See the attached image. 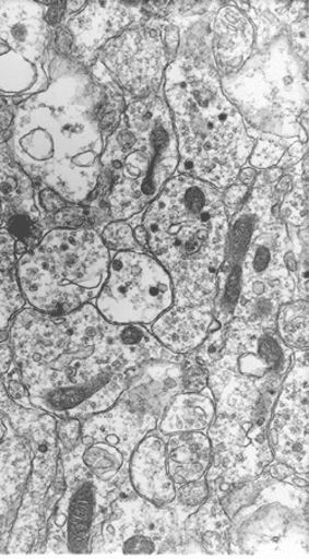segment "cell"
Masks as SVG:
<instances>
[{
    "label": "cell",
    "mask_w": 309,
    "mask_h": 559,
    "mask_svg": "<svg viewBox=\"0 0 309 559\" xmlns=\"http://www.w3.org/2000/svg\"><path fill=\"white\" fill-rule=\"evenodd\" d=\"M9 332L34 407L60 419L107 412L150 360L180 362L142 324H115L91 302L66 316L26 306Z\"/></svg>",
    "instance_id": "6da1fadb"
},
{
    "label": "cell",
    "mask_w": 309,
    "mask_h": 559,
    "mask_svg": "<svg viewBox=\"0 0 309 559\" xmlns=\"http://www.w3.org/2000/svg\"><path fill=\"white\" fill-rule=\"evenodd\" d=\"M96 82L81 63L55 56L48 87L15 107L7 142L36 189L80 206L95 195L106 139L126 108L121 93L108 102Z\"/></svg>",
    "instance_id": "7a4b0ae2"
},
{
    "label": "cell",
    "mask_w": 309,
    "mask_h": 559,
    "mask_svg": "<svg viewBox=\"0 0 309 559\" xmlns=\"http://www.w3.org/2000/svg\"><path fill=\"white\" fill-rule=\"evenodd\" d=\"M146 251L170 275L174 305L213 311L230 219L223 191L175 174L142 214Z\"/></svg>",
    "instance_id": "3957f363"
},
{
    "label": "cell",
    "mask_w": 309,
    "mask_h": 559,
    "mask_svg": "<svg viewBox=\"0 0 309 559\" xmlns=\"http://www.w3.org/2000/svg\"><path fill=\"white\" fill-rule=\"evenodd\" d=\"M163 97L179 147L177 174L221 191L236 183L257 142L224 95L218 71L193 56L179 55L165 71Z\"/></svg>",
    "instance_id": "277c9868"
},
{
    "label": "cell",
    "mask_w": 309,
    "mask_h": 559,
    "mask_svg": "<svg viewBox=\"0 0 309 559\" xmlns=\"http://www.w3.org/2000/svg\"><path fill=\"white\" fill-rule=\"evenodd\" d=\"M100 163L110 182L106 198L110 219L143 214L180 163L171 111L163 96L129 102L106 139Z\"/></svg>",
    "instance_id": "5b68a950"
},
{
    "label": "cell",
    "mask_w": 309,
    "mask_h": 559,
    "mask_svg": "<svg viewBox=\"0 0 309 559\" xmlns=\"http://www.w3.org/2000/svg\"><path fill=\"white\" fill-rule=\"evenodd\" d=\"M307 61L286 34L252 52L234 73L221 76L224 95L245 119L255 142L288 148L308 143Z\"/></svg>",
    "instance_id": "8992f818"
},
{
    "label": "cell",
    "mask_w": 309,
    "mask_h": 559,
    "mask_svg": "<svg viewBox=\"0 0 309 559\" xmlns=\"http://www.w3.org/2000/svg\"><path fill=\"white\" fill-rule=\"evenodd\" d=\"M294 352L276 330L237 319L226 324V344L209 370L215 415L268 428Z\"/></svg>",
    "instance_id": "52a82bcc"
},
{
    "label": "cell",
    "mask_w": 309,
    "mask_h": 559,
    "mask_svg": "<svg viewBox=\"0 0 309 559\" xmlns=\"http://www.w3.org/2000/svg\"><path fill=\"white\" fill-rule=\"evenodd\" d=\"M111 253L91 227L55 228L17 258L19 284L27 306L66 316L95 302L109 273Z\"/></svg>",
    "instance_id": "ba28073f"
},
{
    "label": "cell",
    "mask_w": 309,
    "mask_h": 559,
    "mask_svg": "<svg viewBox=\"0 0 309 559\" xmlns=\"http://www.w3.org/2000/svg\"><path fill=\"white\" fill-rule=\"evenodd\" d=\"M181 391L180 362L147 361L114 406L82 419V443L116 445L126 460L121 472L128 473L131 453L150 432L157 430L167 406Z\"/></svg>",
    "instance_id": "9c48e42d"
},
{
    "label": "cell",
    "mask_w": 309,
    "mask_h": 559,
    "mask_svg": "<svg viewBox=\"0 0 309 559\" xmlns=\"http://www.w3.org/2000/svg\"><path fill=\"white\" fill-rule=\"evenodd\" d=\"M229 556L308 558V489L271 477L230 519Z\"/></svg>",
    "instance_id": "30bf717a"
},
{
    "label": "cell",
    "mask_w": 309,
    "mask_h": 559,
    "mask_svg": "<svg viewBox=\"0 0 309 559\" xmlns=\"http://www.w3.org/2000/svg\"><path fill=\"white\" fill-rule=\"evenodd\" d=\"M83 443L60 453L64 490L48 521L45 555H90L99 543L102 524L110 515L111 502L130 487L129 474L102 481L83 464Z\"/></svg>",
    "instance_id": "8fae6325"
},
{
    "label": "cell",
    "mask_w": 309,
    "mask_h": 559,
    "mask_svg": "<svg viewBox=\"0 0 309 559\" xmlns=\"http://www.w3.org/2000/svg\"><path fill=\"white\" fill-rule=\"evenodd\" d=\"M48 9L44 2H0V99L24 100L48 87Z\"/></svg>",
    "instance_id": "7c38bea8"
},
{
    "label": "cell",
    "mask_w": 309,
    "mask_h": 559,
    "mask_svg": "<svg viewBox=\"0 0 309 559\" xmlns=\"http://www.w3.org/2000/svg\"><path fill=\"white\" fill-rule=\"evenodd\" d=\"M109 273L95 302L106 321L150 325L174 306L170 275L146 251H110Z\"/></svg>",
    "instance_id": "4fadbf2b"
},
{
    "label": "cell",
    "mask_w": 309,
    "mask_h": 559,
    "mask_svg": "<svg viewBox=\"0 0 309 559\" xmlns=\"http://www.w3.org/2000/svg\"><path fill=\"white\" fill-rule=\"evenodd\" d=\"M110 508V515L102 524L99 543L91 555H180L190 537L170 507L153 504L131 486Z\"/></svg>",
    "instance_id": "5bb4252c"
},
{
    "label": "cell",
    "mask_w": 309,
    "mask_h": 559,
    "mask_svg": "<svg viewBox=\"0 0 309 559\" xmlns=\"http://www.w3.org/2000/svg\"><path fill=\"white\" fill-rule=\"evenodd\" d=\"M168 23H139L110 39L98 53V62L131 99L157 95L164 85L170 53L165 32Z\"/></svg>",
    "instance_id": "9a60e30c"
},
{
    "label": "cell",
    "mask_w": 309,
    "mask_h": 559,
    "mask_svg": "<svg viewBox=\"0 0 309 559\" xmlns=\"http://www.w3.org/2000/svg\"><path fill=\"white\" fill-rule=\"evenodd\" d=\"M207 436L212 453L204 478L210 484L212 496L219 498L233 484L257 479L274 461L268 428L215 415Z\"/></svg>",
    "instance_id": "2e32d148"
},
{
    "label": "cell",
    "mask_w": 309,
    "mask_h": 559,
    "mask_svg": "<svg viewBox=\"0 0 309 559\" xmlns=\"http://www.w3.org/2000/svg\"><path fill=\"white\" fill-rule=\"evenodd\" d=\"M274 460L308 474V349L294 352L268 426Z\"/></svg>",
    "instance_id": "e0dca14e"
},
{
    "label": "cell",
    "mask_w": 309,
    "mask_h": 559,
    "mask_svg": "<svg viewBox=\"0 0 309 559\" xmlns=\"http://www.w3.org/2000/svg\"><path fill=\"white\" fill-rule=\"evenodd\" d=\"M0 412L8 417L15 433L31 444L33 471L25 492L45 504L46 493L59 468L58 417L40 408L16 405L8 396L3 379H0Z\"/></svg>",
    "instance_id": "ac0fdd59"
},
{
    "label": "cell",
    "mask_w": 309,
    "mask_h": 559,
    "mask_svg": "<svg viewBox=\"0 0 309 559\" xmlns=\"http://www.w3.org/2000/svg\"><path fill=\"white\" fill-rule=\"evenodd\" d=\"M0 204L3 228L15 239L16 255L39 243L46 233L45 219L36 204L35 183L12 155L0 144Z\"/></svg>",
    "instance_id": "d6986e66"
},
{
    "label": "cell",
    "mask_w": 309,
    "mask_h": 559,
    "mask_svg": "<svg viewBox=\"0 0 309 559\" xmlns=\"http://www.w3.org/2000/svg\"><path fill=\"white\" fill-rule=\"evenodd\" d=\"M86 2L79 12L66 14L64 25L73 36L72 51L87 61L128 27L139 24L144 17L139 2Z\"/></svg>",
    "instance_id": "ffe728a7"
},
{
    "label": "cell",
    "mask_w": 309,
    "mask_h": 559,
    "mask_svg": "<svg viewBox=\"0 0 309 559\" xmlns=\"http://www.w3.org/2000/svg\"><path fill=\"white\" fill-rule=\"evenodd\" d=\"M33 471L29 442L12 430L0 443V554H7L9 536Z\"/></svg>",
    "instance_id": "44dd1931"
},
{
    "label": "cell",
    "mask_w": 309,
    "mask_h": 559,
    "mask_svg": "<svg viewBox=\"0 0 309 559\" xmlns=\"http://www.w3.org/2000/svg\"><path fill=\"white\" fill-rule=\"evenodd\" d=\"M130 486L153 504L165 508L175 499V483L167 472L165 437L150 432L130 455Z\"/></svg>",
    "instance_id": "7402d4cb"
},
{
    "label": "cell",
    "mask_w": 309,
    "mask_h": 559,
    "mask_svg": "<svg viewBox=\"0 0 309 559\" xmlns=\"http://www.w3.org/2000/svg\"><path fill=\"white\" fill-rule=\"evenodd\" d=\"M255 32L237 5H223L213 24L212 55L221 76L237 72L254 52Z\"/></svg>",
    "instance_id": "603a6c76"
},
{
    "label": "cell",
    "mask_w": 309,
    "mask_h": 559,
    "mask_svg": "<svg viewBox=\"0 0 309 559\" xmlns=\"http://www.w3.org/2000/svg\"><path fill=\"white\" fill-rule=\"evenodd\" d=\"M221 329L213 311L204 307L173 306L150 324V332L163 346L186 356L201 346L209 334Z\"/></svg>",
    "instance_id": "cb8c5ba5"
},
{
    "label": "cell",
    "mask_w": 309,
    "mask_h": 559,
    "mask_svg": "<svg viewBox=\"0 0 309 559\" xmlns=\"http://www.w3.org/2000/svg\"><path fill=\"white\" fill-rule=\"evenodd\" d=\"M166 464L175 486L204 477L211 464L207 433L185 432L167 436Z\"/></svg>",
    "instance_id": "d4e9b609"
},
{
    "label": "cell",
    "mask_w": 309,
    "mask_h": 559,
    "mask_svg": "<svg viewBox=\"0 0 309 559\" xmlns=\"http://www.w3.org/2000/svg\"><path fill=\"white\" fill-rule=\"evenodd\" d=\"M214 417L215 405L209 388L201 393L181 391L167 406L157 431L164 437L185 432L207 433Z\"/></svg>",
    "instance_id": "484cf974"
},
{
    "label": "cell",
    "mask_w": 309,
    "mask_h": 559,
    "mask_svg": "<svg viewBox=\"0 0 309 559\" xmlns=\"http://www.w3.org/2000/svg\"><path fill=\"white\" fill-rule=\"evenodd\" d=\"M15 239L0 228V332L11 328L15 316L27 306L16 273Z\"/></svg>",
    "instance_id": "4316f807"
},
{
    "label": "cell",
    "mask_w": 309,
    "mask_h": 559,
    "mask_svg": "<svg viewBox=\"0 0 309 559\" xmlns=\"http://www.w3.org/2000/svg\"><path fill=\"white\" fill-rule=\"evenodd\" d=\"M48 527L45 521V506L24 492L21 508L17 510L7 554L29 555L39 539L41 530Z\"/></svg>",
    "instance_id": "83f0119b"
},
{
    "label": "cell",
    "mask_w": 309,
    "mask_h": 559,
    "mask_svg": "<svg viewBox=\"0 0 309 559\" xmlns=\"http://www.w3.org/2000/svg\"><path fill=\"white\" fill-rule=\"evenodd\" d=\"M276 332L293 352L308 349V300L281 305L276 317Z\"/></svg>",
    "instance_id": "f1b7e54d"
},
{
    "label": "cell",
    "mask_w": 309,
    "mask_h": 559,
    "mask_svg": "<svg viewBox=\"0 0 309 559\" xmlns=\"http://www.w3.org/2000/svg\"><path fill=\"white\" fill-rule=\"evenodd\" d=\"M81 460L87 469L102 481H114L126 465L123 453L107 442L83 444Z\"/></svg>",
    "instance_id": "f546056e"
},
{
    "label": "cell",
    "mask_w": 309,
    "mask_h": 559,
    "mask_svg": "<svg viewBox=\"0 0 309 559\" xmlns=\"http://www.w3.org/2000/svg\"><path fill=\"white\" fill-rule=\"evenodd\" d=\"M211 496V487L205 478L179 484L175 489V499L170 507L177 523L183 527L185 521L199 510Z\"/></svg>",
    "instance_id": "4dcf8cb0"
},
{
    "label": "cell",
    "mask_w": 309,
    "mask_h": 559,
    "mask_svg": "<svg viewBox=\"0 0 309 559\" xmlns=\"http://www.w3.org/2000/svg\"><path fill=\"white\" fill-rule=\"evenodd\" d=\"M278 211L286 225L308 227V165L297 176L294 189L285 194Z\"/></svg>",
    "instance_id": "1f68e13d"
},
{
    "label": "cell",
    "mask_w": 309,
    "mask_h": 559,
    "mask_svg": "<svg viewBox=\"0 0 309 559\" xmlns=\"http://www.w3.org/2000/svg\"><path fill=\"white\" fill-rule=\"evenodd\" d=\"M98 231L103 243L110 251H145L139 246L128 221H111Z\"/></svg>",
    "instance_id": "d6a6232c"
},
{
    "label": "cell",
    "mask_w": 309,
    "mask_h": 559,
    "mask_svg": "<svg viewBox=\"0 0 309 559\" xmlns=\"http://www.w3.org/2000/svg\"><path fill=\"white\" fill-rule=\"evenodd\" d=\"M288 148L275 143L257 142L254 151H252L248 166L257 171H264L280 167V169H292L287 158Z\"/></svg>",
    "instance_id": "836d02e7"
},
{
    "label": "cell",
    "mask_w": 309,
    "mask_h": 559,
    "mask_svg": "<svg viewBox=\"0 0 309 559\" xmlns=\"http://www.w3.org/2000/svg\"><path fill=\"white\" fill-rule=\"evenodd\" d=\"M209 388V370L192 354H186L182 362V393H201Z\"/></svg>",
    "instance_id": "e575fe53"
},
{
    "label": "cell",
    "mask_w": 309,
    "mask_h": 559,
    "mask_svg": "<svg viewBox=\"0 0 309 559\" xmlns=\"http://www.w3.org/2000/svg\"><path fill=\"white\" fill-rule=\"evenodd\" d=\"M224 344H226V325L211 332L201 346L191 352L192 357L199 361L201 366L207 368L221 357Z\"/></svg>",
    "instance_id": "d590c367"
},
{
    "label": "cell",
    "mask_w": 309,
    "mask_h": 559,
    "mask_svg": "<svg viewBox=\"0 0 309 559\" xmlns=\"http://www.w3.org/2000/svg\"><path fill=\"white\" fill-rule=\"evenodd\" d=\"M3 384L8 396L11 397L16 405L26 408L34 407L31 402L29 390H27L24 384L21 370L17 369L14 362L3 378Z\"/></svg>",
    "instance_id": "8d00e7d4"
},
{
    "label": "cell",
    "mask_w": 309,
    "mask_h": 559,
    "mask_svg": "<svg viewBox=\"0 0 309 559\" xmlns=\"http://www.w3.org/2000/svg\"><path fill=\"white\" fill-rule=\"evenodd\" d=\"M82 421L79 418H58L60 453L76 450L82 444Z\"/></svg>",
    "instance_id": "74e56055"
},
{
    "label": "cell",
    "mask_w": 309,
    "mask_h": 559,
    "mask_svg": "<svg viewBox=\"0 0 309 559\" xmlns=\"http://www.w3.org/2000/svg\"><path fill=\"white\" fill-rule=\"evenodd\" d=\"M249 192V186L240 182L233 183L223 191L224 206L227 209L230 221L245 206Z\"/></svg>",
    "instance_id": "f35d334b"
},
{
    "label": "cell",
    "mask_w": 309,
    "mask_h": 559,
    "mask_svg": "<svg viewBox=\"0 0 309 559\" xmlns=\"http://www.w3.org/2000/svg\"><path fill=\"white\" fill-rule=\"evenodd\" d=\"M15 107H0V144L7 143L11 136V128L14 120Z\"/></svg>",
    "instance_id": "ab89813d"
},
{
    "label": "cell",
    "mask_w": 309,
    "mask_h": 559,
    "mask_svg": "<svg viewBox=\"0 0 309 559\" xmlns=\"http://www.w3.org/2000/svg\"><path fill=\"white\" fill-rule=\"evenodd\" d=\"M14 357L9 340L0 343V379H3L9 369L13 366Z\"/></svg>",
    "instance_id": "60d3db41"
},
{
    "label": "cell",
    "mask_w": 309,
    "mask_h": 559,
    "mask_svg": "<svg viewBox=\"0 0 309 559\" xmlns=\"http://www.w3.org/2000/svg\"><path fill=\"white\" fill-rule=\"evenodd\" d=\"M265 471L270 474V477L276 480H285L296 473L289 465L275 460L268 465Z\"/></svg>",
    "instance_id": "b9f144b4"
},
{
    "label": "cell",
    "mask_w": 309,
    "mask_h": 559,
    "mask_svg": "<svg viewBox=\"0 0 309 559\" xmlns=\"http://www.w3.org/2000/svg\"><path fill=\"white\" fill-rule=\"evenodd\" d=\"M11 423H9L8 417L2 412H0V443L5 440V437L9 432H11Z\"/></svg>",
    "instance_id": "7bdbcfd3"
},
{
    "label": "cell",
    "mask_w": 309,
    "mask_h": 559,
    "mask_svg": "<svg viewBox=\"0 0 309 559\" xmlns=\"http://www.w3.org/2000/svg\"><path fill=\"white\" fill-rule=\"evenodd\" d=\"M9 340V332H0V343L5 342Z\"/></svg>",
    "instance_id": "ee69618b"
},
{
    "label": "cell",
    "mask_w": 309,
    "mask_h": 559,
    "mask_svg": "<svg viewBox=\"0 0 309 559\" xmlns=\"http://www.w3.org/2000/svg\"><path fill=\"white\" fill-rule=\"evenodd\" d=\"M3 226V219H2V204H0V228Z\"/></svg>",
    "instance_id": "f6af8a7d"
},
{
    "label": "cell",
    "mask_w": 309,
    "mask_h": 559,
    "mask_svg": "<svg viewBox=\"0 0 309 559\" xmlns=\"http://www.w3.org/2000/svg\"><path fill=\"white\" fill-rule=\"evenodd\" d=\"M5 105H7V104H5V100H4V99H0V107H3V106H5Z\"/></svg>",
    "instance_id": "bcb514c9"
}]
</instances>
